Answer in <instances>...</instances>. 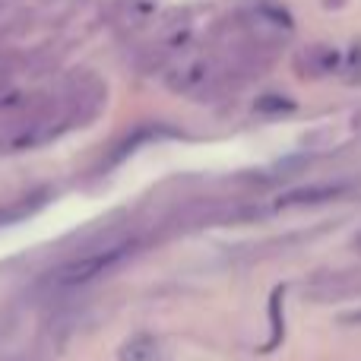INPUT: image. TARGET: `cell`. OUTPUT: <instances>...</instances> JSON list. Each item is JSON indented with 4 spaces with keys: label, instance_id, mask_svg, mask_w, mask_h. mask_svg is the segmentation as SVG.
Here are the masks:
<instances>
[{
    "label": "cell",
    "instance_id": "obj_8",
    "mask_svg": "<svg viewBox=\"0 0 361 361\" xmlns=\"http://www.w3.org/2000/svg\"><path fill=\"white\" fill-rule=\"evenodd\" d=\"M358 250H361V238H358Z\"/></svg>",
    "mask_w": 361,
    "mask_h": 361
},
{
    "label": "cell",
    "instance_id": "obj_2",
    "mask_svg": "<svg viewBox=\"0 0 361 361\" xmlns=\"http://www.w3.org/2000/svg\"><path fill=\"white\" fill-rule=\"evenodd\" d=\"M228 80V70L216 61V57H187V61L175 63L165 76L171 92L180 95H197V99H206V95L219 92Z\"/></svg>",
    "mask_w": 361,
    "mask_h": 361
},
{
    "label": "cell",
    "instance_id": "obj_5",
    "mask_svg": "<svg viewBox=\"0 0 361 361\" xmlns=\"http://www.w3.org/2000/svg\"><path fill=\"white\" fill-rule=\"evenodd\" d=\"M162 358V345L156 336H133L121 345L118 361H159Z\"/></svg>",
    "mask_w": 361,
    "mask_h": 361
},
{
    "label": "cell",
    "instance_id": "obj_7",
    "mask_svg": "<svg viewBox=\"0 0 361 361\" xmlns=\"http://www.w3.org/2000/svg\"><path fill=\"white\" fill-rule=\"evenodd\" d=\"M345 0H324V6H343Z\"/></svg>",
    "mask_w": 361,
    "mask_h": 361
},
{
    "label": "cell",
    "instance_id": "obj_3",
    "mask_svg": "<svg viewBox=\"0 0 361 361\" xmlns=\"http://www.w3.org/2000/svg\"><path fill=\"white\" fill-rule=\"evenodd\" d=\"M336 67H339V51L333 48V44H311V48H305L298 57V70L305 76H311V80L333 73Z\"/></svg>",
    "mask_w": 361,
    "mask_h": 361
},
{
    "label": "cell",
    "instance_id": "obj_6",
    "mask_svg": "<svg viewBox=\"0 0 361 361\" xmlns=\"http://www.w3.org/2000/svg\"><path fill=\"white\" fill-rule=\"evenodd\" d=\"M152 10H156V0H121V16H124L127 23H140V19H146Z\"/></svg>",
    "mask_w": 361,
    "mask_h": 361
},
{
    "label": "cell",
    "instance_id": "obj_4",
    "mask_svg": "<svg viewBox=\"0 0 361 361\" xmlns=\"http://www.w3.org/2000/svg\"><path fill=\"white\" fill-rule=\"evenodd\" d=\"M345 187L343 184H314V187H298V190H288L286 197H279V206H317L326 200H336Z\"/></svg>",
    "mask_w": 361,
    "mask_h": 361
},
{
    "label": "cell",
    "instance_id": "obj_1",
    "mask_svg": "<svg viewBox=\"0 0 361 361\" xmlns=\"http://www.w3.org/2000/svg\"><path fill=\"white\" fill-rule=\"evenodd\" d=\"M137 247H140V238L111 235V238H105L102 244H95V247H86V250H80L76 257L63 260L61 267L51 273V286L63 288V292L82 288V286H89V282H95L99 276H105L111 267H118L121 260H127Z\"/></svg>",
    "mask_w": 361,
    "mask_h": 361
}]
</instances>
